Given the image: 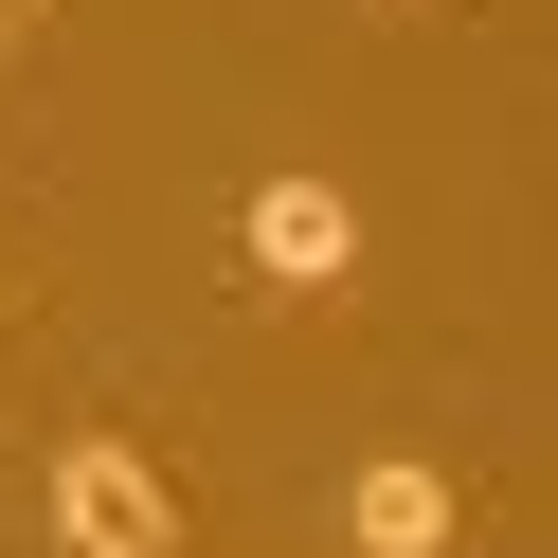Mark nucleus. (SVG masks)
<instances>
[{
	"label": "nucleus",
	"mask_w": 558,
	"mask_h": 558,
	"mask_svg": "<svg viewBox=\"0 0 558 558\" xmlns=\"http://www.w3.org/2000/svg\"><path fill=\"white\" fill-rule=\"evenodd\" d=\"M54 558H181V486L126 433H73L54 450Z\"/></svg>",
	"instance_id": "1"
},
{
	"label": "nucleus",
	"mask_w": 558,
	"mask_h": 558,
	"mask_svg": "<svg viewBox=\"0 0 558 558\" xmlns=\"http://www.w3.org/2000/svg\"><path fill=\"white\" fill-rule=\"evenodd\" d=\"M450 522H469V486H450L433 450H378V469L342 486V541L361 558H450Z\"/></svg>",
	"instance_id": "3"
},
{
	"label": "nucleus",
	"mask_w": 558,
	"mask_h": 558,
	"mask_svg": "<svg viewBox=\"0 0 558 558\" xmlns=\"http://www.w3.org/2000/svg\"><path fill=\"white\" fill-rule=\"evenodd\" d=\"M234 253H253V289H342V270H361V198L342 181H253V217H234Z\"/></svg>",
	"instance_id": "2"
},
{
	"label": "nucleus",
	"mask_w": 558,
	"mask_h": 558,
	"mask_svg": "<svg viewBox=\"0 0 558 558\" xmlns=\"http://www.w3.org/2000/svg\"><path fill=\"white\" fill-rule=\"evenodd\" d=\"M0 19H19V0H0Z\"/></svg>",
	"instance_id": "4"
}]
</instances>
